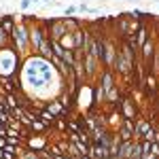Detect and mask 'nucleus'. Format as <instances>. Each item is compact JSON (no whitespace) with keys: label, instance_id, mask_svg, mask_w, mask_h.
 <instances>
[{"label":"nucleus","instance_id":"nucleus-10","mask_svg":"<svg viewBox=\"0 0 159 159\" xmlns=\"http://www.w3.org/2000/svg\"><path fill=\"white\" fill-rule=\"evenodd\" d=\"M132 147H134V140H121L117 159H132Z\"/></svg>","mask_w":159,"mask_h":159},{"label":"nucleus","instance_id":"nucleus-17","mask_svg":"<svg viewBox=\"0 0 159 159\" xmlns=\"http://www.w3.org/2000/svg\"><path fill=\"white\" fill-rule=\"evenodd\" d=\"M17 159H40V155H38V151H32V148H28V147H21Z\"/></svg>","mask_w":159,"mask_h":159},{"label":"nucleus","instance_id":"nucleus-25","mask_svg":"<svg viewBox=\"0 0 159 159\" xmlns=\"http://www.w3.org/2000/svg\"><path fill=\"white\" fill-rule=\"evenodd\" d=\"M2 153H4V148H0V159H2Z\"/></svg>","mask_w":159,"mask_h":159},{"label":"nucleus","instance_id":"nucleus-15","mask_svg":"<svg viewBox=\"0 0 159 159\" xmlns=\"http://www.w3.org/2000/svg\"><path fill=\"white\" fill-rule=\"evenodd\" d=\"M38 55H43V57H47L51 60V55H53V49H51V38H43V43H40V47L36 51Z\"/></svg>","mask_w":159,"mask_h":159},{"label":"nucleus","instance_id":"nucleus-14","mask_svg":"<svg viewBox=\"0 0 159 159\" xmlns=\"http://www.w3.org/2000/svg\"><path fill=\"white\" fill-rule=\"evenodd\" d=\"M45 108L49 110V112H53L55 117H68V110L64 108V106H61V104L57 102V100H53V102H49V104H47Z\"/></svg>","mask_w":159,"mask_h":159},{"label":"nucleus","instance_id":"nucleus-26","mask_svg":"<svg viewBox=\"0 0 159 159\" xmlns=\"http://www.w3.org/2000/svg\"><path fill=\"white\" fill-rule=\"evenodd\" d=\"M47 2H57V0H47Z\"/></svg>","mask_w":159,"mask_h":159},{"label":"nucleus","instance_id":"nucleus-2","mask_svg":"<svg viewBox=\"0 0 159 159\" xmlns=\"http://www.w3.org/2000/svg\"><path fill=\"white\" fill-rule=\"evenodd\" d=\"M117 51H119V45H117L115 40H108V38H106V43H104V60H102V66H104V68H110V70H112Z\"/></svg>","mask_w":159,"mask_h":159},{"label":"nucleus","instance_id":"nucleus-27","mask_svg":"<svg viewBox=\"0 0 159 159\" xmlns=\"http://www.w3.org/2000/svg\"><path fill=\"white\" fill-rule=\"evenodd\" d=\"M32 2H40V0H32Z\"/></svg>","mask_w":159,"mask_h":159},{"label":"nucleus","instance_id":"nucleus-12","mask_svg":"<svg viewBox=\"0 0 159 159\" xmlns=\"http://www.w3.org/2000/svg\"><path fill=\"white\" fill-rule=\"evenodd\" d=\"M36 119H38V121H43L45 125H47V127H53L57 117H55L53 112H49L47 108H43V110H36Z\"/></svg>","mask_w":159,"mask_h":159},{"label":"nucleus","instance_id":"nucleus-19","mask_svg":"<svg viewBox=\"0 0 159 159\" xmlns=\"http://www.w3.org/2000/svg\"><path fill=\"white\" fill-rule=\"evenodd\" d=\"M121 98V91H119V87L115 85L110 91H106V102H110V104H117V100Z\"/></svg>","mask_w":159,"mask_h":159},{"label":"nucleus","instance_id":"nucleus-5","mask_svg":"<svg viewBox=\"0 0 159 159\" xmlns=\"http://www.w3.org/2000/svg\"><path fill=\"white\" fill-rule=\"evenodd\" d=\"M117 110L121 112L123 119H134L136 117V104L129 98H121L117 102Z\"/></svg>","mask_w":159,"mask_h":159},{"label":"nucleus","instance_id":"nucleus-11","mask_svg":"<svg viewBox=\"0 0 159 159\" xmlns=\"http://www.w3.org/2000/svg\"><path fill=\"white\" fill-rule=\"evenodd\" d=\"M134 36H136V43H138V49H140V47L147 43L148 38H151V34H148V25H147V24H140Z\"/></svg>","mask_w":159,"mask_h":159},{"label":"nucleus","instance_id":"nucleus-9","mask_svg":"<svg viewBox=\"0 0 159 159\" xmlns=\"http://www.w3.org/2000/svg\"><path fill=\"white\" fill-rule=\"evenodd\" d=\"M68 30H66V25H64V21L61 19H53V24H51V40H60L64 34H66Z\"/></svg>","mask_w":159,"mask_h":159},{"label":"nucleus","instance_id":"nucleus-22","mask_svg":"<svg viewBox=\"0 0 159 159\" xmlns=\"http://www.w3.org/2000/svg\"><path fill=\"white\" fill-rule=\"evenodd\" d=\"M76 11H79V7H68V9H66V17H70V15H74Z\"/></svg>","mask_w":159,"mask_h":159},{"label":"nucleus","instance_id":"nucleus-21","mask_svg":"<svg viewBox=\"0 0 159 159\" xmlns=\"http://www.w3.org/2000/svg\"><path fill=\"white\" fill-rule=\"evenodd\" d=\"M151 147H153V142H148V140H140V148H142V157L151 153Z\"/></svg>","mask_w":159,"mask_h":159},{"label":"nucleus","instance_id":"nucleus-16","mask_svg":"<svg viewBox=\"0 0 159 159\" xmlns=\"http://www.w3.org/2000/svg\"><path fill=\"white\" fill-rule=\"evenodd\" d=\"M61 21H64V25H66V30L68 32H74V30H79L81 28V19H76V17H61Z\"/></svg>","mask_w":159,"mask_h":159},{"label":"nucleus","instance_id":"nucleus-4","mask_svg":"<svg viewBox=\"0 0 159 159\" xmlns=\"http://www.w3.org/2000/svg\"><path fill=\"white\" fill-rule=\"evenodd\" d=\"M140 87H144V91H147V98H155L157 96V91H159V79H157V74L155 72H148L144 79H142V85Z\"/></svg>","mask_w":159,"mask_h":159},{"label":"nucleus","instance_id":"nucleus-13","mask_svg":"<svg viewBox=\"0 0 159 159\" xmlns=\"http://www.w3.org/2000/svg\"><path fill=\"white\" fill-rule=\"evenodd\" d=\"M15 24H17V17H13V15H2L0 17V28L4 32H9V34L15 30Z\"/></svg>","mask_w":159,"mask_h":159},{"label":"nucleus","instance_id":"nucleus-7","mask_svg":"<svg viewBox=\"0 0 159 159\" xmlns=\"http://www.w3.org/2000/svg\"><path fill=\"white\" fill-rule=\"evenodd\" d=\"M83 68H85V76H93L100 68V61L91 53H83Z\"/></svg>","mask_w":159,"mask_h":159},{"label":"nucleus","instance_id":"nucleus-20","mask_svg":"<svg viewBox=\"0 0 159 159\" xmlns=\"http://www.w3.org/2000/svg\"><path fill=\"white\" fill-rule=\"evenodd\" d=\"M157 132H159L157 127H155V125H151L147 132L140 136V140H148V142H155V138H157Z\"/></svg>","mask_w":159,"mask_h":159},{"label":"nucleus","instance_id":"nucleus-18","mask_svg":"<svg viewBox=\"0 0 159 159\" xmlns=\"http://www.w3.org/2000/svg\"><path fill=\"white\" fill-rule=\"evenodd\" d=\"M60 45L64 47V49H68V51H74V38H72V32H66V34L60 38Z\"/></svg>","mask_w":159,"mask_h":159},{"label":"nucleus","instance_id":"nucleus-6","mask_svg":"<svg viewBox=\"0 0 159 159\" xmlns=\"http://www.w3.org/2000/svg\"><path fill=\"white\" fill-rule=\"evenodd\" d=\"M115 85H117V81H115V72H112L110 68H104V70L100 72V87H102V91L106 93V91H110Z\"/></svg>","mask_w":159,"mask_h":159},{"label":"nucleus","instance_id":"nucleus-23","mask_svg":"<svg viewBox=\"0 0 159 159\" xmlns=\"http://www.w3.org/2000/svg\"><path fill=\"white\" fill-rule=\"evenodd\" d=\"M30 4H32V0H21V9H30Z\"/></svg>","mask_w":159,"mask_h":159},{"label":"nucleus","instance_id":"nucleus-1","mask_svg":"<svg viewBox=\"0 0 159 159\" xmlns=\"http://www.w3.org/2000/svg\"><path fill=\"white\" fill-rule=\"evenodd\" d=\"M11 43L15 45L17 51H25L30 47V24L19 21L15 24V30L11 32Z\"/></svg>","mask_w":159,"mask_h":159},{"label":"nucleus","instance_id":"nucleus-3","mask_svg":"<svg viewBox=\"0 0 159 159\" xmlns=\"http://www.w3.org/2000/svg\"><path fill=\"white\" fill-rule=\"evenodd\" d=\"M155 49H157V45H155V36H151L147 40V43H144V45H142V47H140V60L144 61V64H147V66H151V64H153V57H155Z\"/></svg>","mask_w":159,"mask_h":159},{"label":"nucleus","instance_id":"nucleus-8","mask_svg":"<svg viewBox=\"0 0 159 159\" xmlns=\"http://www.w3.org/2000/svg\"><path fill=\"white\" fill-rule=\"evenodd\" d=\"M24 147L32 148V151H43V148H47V138H45V136L34 134V136H30V138L24 142Z\"/></svg>","mask_w":159,"mask_h":159},{"label":"nucleus","instance_id":"nucleus-24","mask_svg":"<svg viewBox=\"0 0 159 159\" xmlns=\"http://www.w3.org/2000/svg\"><path fill=\"white\" fill-rule=\"evenodd\" d=\"M79 159H91V157H89V155H81Z\"/></svg>","mask_w":159,"mask_h":159}]
</instances>
